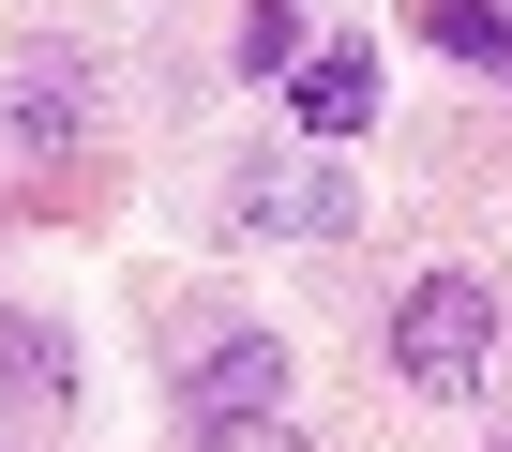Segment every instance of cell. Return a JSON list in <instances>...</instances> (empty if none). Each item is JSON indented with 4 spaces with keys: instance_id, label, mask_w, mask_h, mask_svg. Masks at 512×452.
<instances>
[{
    "instance_id": "1",
    "label": "cell",
    "mask_w": 512,
    "mask_h": 452,
    "mask_svg": "<svg viewBox=\"0 0 512 452\" xmlns=\"http://www.w3.org/2000/svg\"><path fill=\"white\" fill-rule=\"evenodd\" d=\"M392 377H407L422 407H467V392L497 377V287H482V272H422V287L392 302Z\"/></svg>"
},
{
    "instance_id": "2",
    "label": "cell",
    "mask_w": 512,
    "mask_h": 452,
    "mask_svg": "<svg viewBox=\"0 0 512 452\" xmlns=\"http://www.w3.org/2000/svg\"><path fill=\"white\" fill-rule=\"evenodd\" d=\"M226 422H287V332H211L181 362V437H226Z\"/></svg>"
},
{
    "instance_id": "3",
    "label": "cell",
    "mask_w": 512,
    "mask_h": 452,
    "mask_svg": "<svg viewBox=\"0 0 512 452\" xmlns=\"http://www.w3.org/2000/svg\"><path fill=\"white\" fill-rule=\"evenodd\" d=\"M226 226H241V242H347L362 196H347L332 166H241V181H226Z\"/></svg>"
},
{
    "instance_id": "4",
    "label": "cell",
    "mask_w": 512,
    "mask_h": 452,
    "mask_svg": "<svg viewBox=\"0 0 512 452\" xmlns=\"http://www.w3.org/2000/svg\"><path fill=\"white\" fill-rule=\"evenodd\" d=\"M287 121H302V136H362V121H377V61H362V46H302Z\"/></svg>"
},
{
    "instance_id": "5",
    "label": "cell",
    "mask_w": 512,
    "mask_h": 452,
    "mask_svg": "<svg viewBox=\"0 0 512 452\" xmlns=\"http://www.w3.org/2000/svg\"><path fill=\"white\" fill-rule=\"evenodd\" d=\"M61 392H76V347L46 317H0V422H61Z\"/></svg>"
},
{
    "instance_id": "6",
    "label": "cell",
    "mask_w": 512,
    "mask_h": 452,
    "mask_svg": "<svg viewBox=\"0 0 512 452\" xmlns=\"http://www.w3.org/2000/svg\"><path fill=\"white\" fill-rule=\"evenodd\" d=\"M76 91H91V76H76V61H16V76H0V121H16V136H31V151H61V136H76V121H91V106H76Z\"/></svg>"
},
{
    "instance_id": "7",
    "label": "cell",
    "mask_w": 512,
    "mask_h": 452,
    "mask_svg": "<svg viewBox=\"0 0 512 452\" xmlns=\"http://www.w3.org/2000/svg\"><path fill=\"white\" fill-rule=\"evenodd\" d=\"M422 46H452L467 76H512V16L497 0H422Z\"/></svg>"
},
{
    "instance_id": "8",
    "label": "cell",
    "mask_w": 512,
    "mask_h": 452,
    "mask_svg": "<svg viewBox=\"0 0 512 452\" xmlns=\"http://www.w3.org/2000/svg\"><path fill=\"white\" fill-rule=\"evenodd\" d=\"M196 452H302L287 422H226V437H196Z\"/></svg>"
}]
</instances>
